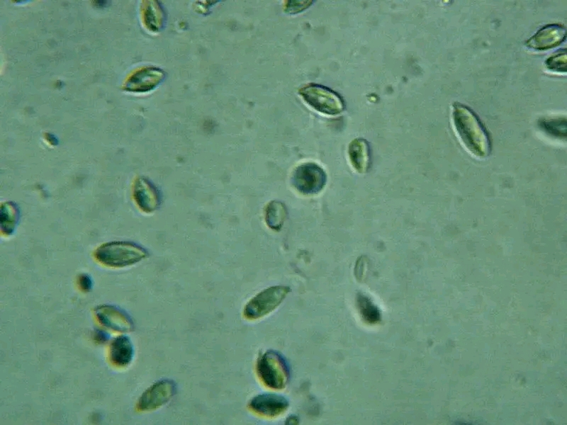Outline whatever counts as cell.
I'll use <instances>...</instances> for the list:
<instances>
[{
    "mask_svg": "<svg viewBox=\"0 0 567 425\" xmlns=\"http://www.w3.org/2000/svg\"><path fill=\"white\" fill-rule=\"evenodd\" d=\"M290 292L285 285L267 288L254 296L245 306L244 317L249 320L260 319L274 311Z\"/></svg>",
    "mask_w": 567,
    "mask_h": 425,
    "instance_id": "obj_5",
    "label": "cell"
},
{
    "mask_svg": "<svg viewBox=\"0 0 567 425\" xmlns=\"http://www.w3.org/2000/svg\"><path fill=\"white\" fill-rule=\"evenodd\" d=\"M288 406V402L284 396L274 393L257 395L249 403L252 412L266 417H276L282 414Z\"/></svg>",
    "mask_w": 567,
    "mask_h": 425,
    "instance_id": "obj_10",
    "label": "cell"
},
{
    "mask_svg": "<svg viewBox=\"0 0 567 425\" xmlns=\"http://www.w3.org/2000/svg\"><path fill=\"white\" fill-rule=\"evenodd\" d=\"M326 182L325 171L314 162H306L298 166L291 176V183L295 189L308 196L320 193Z\"/></svg>",
    "mask_w": 567,
    "mask_h": 425,
    "instance_id": "obj_6",
    "label": "cell"
},
{
    "mask_svg": "<svg viewBox=\"0 0 567 425\" xmlns=\"http://www.w3.org/2000/svg\"><path fill=\"white\" fill-rule=\"evenodd\" d=\"M135 350L133 344L125 335L116 337L109 347V359L111 363L118 368L127 367L133 359Z\"/></svg>",
    "mask_w": 567,
    "mask_h": 425,
    "instance_id": "obj_12",
    "label": "cell"
},
{
    "mask_svg": "<svg viewBox=\"0 0 567 425\" xmlns=\"http://www.w3.org/2000/svg\"><path fill=\"white\" fill-rule=\"evenodd\" d=\"M164 72L157 68L149 67L138 71L127 81L125 89L132 91H145L153 89L164 78Z\"/></svg>",
    "mask_w": 567,
    "mask_h": 425,
    "instance_id": "obj_13",
    "label": "cell"
},
{
    "mask_svg": "<svg viewBox=\"0 0 567 425\" xmlns=\"http://www.w3.org/2000/svg\"><path fill=\"white\" fill-rule=\"evenodd\" d=\"M566 37V29L558 23L546 24L539 28L526 42L525 45L537 51L547 50L560 45Z\"/></svg>",
    "mask_w": 567,
    "mask_h": 425,
    "instance_id": "obj_8",
    "label": "cell"
},
{
    "mask_svg": "<svg viewBox=\"0 0 567 425\" xmlns=\"http://www.w3.org/2000/svg\"><path fill=\"white\" fill-rule=\"evenodd\" d=\"M176 390V386L173 380H160L141 395L137 403V409L141 412L155 410L168 402Z\"/></svg>",
    "mask_w": 567,
    "mask_h": 425,
    "instance_id": "obj_7",
    "label": "cell"
},
{
    "mask_svg": "<svg viewBox=\"0 0 567 425\" xmlns=\"http://www.w3.org/2000/svg\"><path fill=\"white\" fill-rule=\"evenodd\" d=\"M19 218L18 206L13 202H6L1 205V228L4 234L9 235L14 231Z\"/></svg>",
    "mask_w": 567,
    "mask_h": 425,
    "instance_id": "obj_17",
    "label": "cell"
},
{
    "mask_svg": "<svg viewBox=\"0 0 567 425\" xmlns=\"http://www.w3.org/2000/svg\"><path fill=\"white\" fill-rule=\"evenodd\" d=\"M94 337L97 341H101H101L104 342L105 341H106L108 339V334L106 333H105L103 331H97L95 333Z\"/></svg>",
    "mask_w": 567,
    "mask_h": 425,
    "instance_id": "obj_22",
    "label": "cell"
},
{
    "mask_svg": "<svg viewBox=\"0 0 567 425\" xmlns=\"http://www.w3.org/2000/svg\"><path fill=\"white\" fill-rule=\"evenodd\" d=\"M287 216L286 205L281 201L271 200L264 210V219L267 226L275 231H279L284 225Z\"/></svg>",
    "mask_w": 567,
    "mask_h": 425,
    "instance_id": "obj_15",
    "label": "cell"
},
{
    "mask_svg": "<svg viewBox=\"0 0 567 425\" xmlns=\"http://www.w3.org/2000/svg\"><path fill=\"white\" fill-rule=\"evenodd\" d=\"M303 100L315 110L336 115L344 109L343 98L337 92L317 84H309L299 90Z\"/></svg>",
    "mask_w": 567,
    "mask_h": 425,
    "instance_id": "obj_4",
    "label": "cell"
},
{
    "mask_svg": "<svg viewBox=\"0 0 567 425\" xmlns=\"http://www.w3.org/2000/svg\"><path fill=\"white\" fill-rule=\"evenodd\" d=\"M288 3L286 4V8H285L286 12L291 13H298L299 11H301L305 9L307 7H308L311 4L312 1H288Z\"/></svg>",
    "mask_w": 567,
    "mask_h": 425,
    "instance_id": "obj_20",
    "label": "cell"
},
{
    "mask_svg": "<svg viewBox=\"0 0 567 425\" xmlns=\"http://www.w3.org/2000/svg\"><path fill=\"white\" fill-rule=\"evenodd\" d=\"M539 128L549 135L558 138H566V118H543L539 121Z\"/></svg>",
    "mask_w": 567,
    "mask_h": 425,
    "instance_id": "obj_18",
    "label": "cell"
},
{
    "mask_svg": "<svg viewBox=\"0 0 567 425\" xmlns=\"http://www.w3.org/2000/svg\"><path fill=\"white\" fill-rule=\"evenodd\" d=\"M547 69L557 73L566 72V49L558 50L550 55L545 61Z\"/></svg>",
    "mask_w": 567,
    "mask_h": 425,
    "instance_id": "obj_19",
    "label": "cell"
},
{
    "mask_svg": "<svg viewBox=\"0 0 567 425\" xmlns=\"http://www.w3.org/2000/svg\"><path fill=\"white\" fill-rule=\"evenodd\" d=\"M451 117L454 131L465 148L476 157H488L490 140L478 115L468 106L456 101L451 106Z\"/></svg>",
    "mask_w": 567,
    "mask_h": 425,
    "instance_id": "obj_1",
    "label": "cell"
},
{
    "mask_svg": "<svg viewBox=\"0 0 567 425\" xmlns=\"http://www.w3.org/2000/svg\"><path fill=\"white\" fill-rule=\"evenodd\" d=\"M77 285L84 292H89L93 286V281L91 276L86 273H82L78 276L77 279Z\"/></svg>",
    "mask_w": 567,
    "mask_h": 425,
    "instance_id": "obj_21",
    "label": "cell"
},
{
    "mask_svg": "<svg viewBox=\"0 0 567 425\" xmlns=\"http://www.w3.org/2000/svg\"><path fill=\"white\" fill-rule=\"evenodd\" d=\"M357 306L362 319L367 324H375L381 319L378 307L372 300L363 293L357 295Z\"/></svg>",
    "mask_w": 567,
    "mask_h": 425,
    "instance_id": "obj_16",
    "label": "cell"
},
{
    "mask_svg": "<svg viewBox=\"0 0 567 425\" xmlns=\"http://www.w3.org/2000/svg\"><path fill=\"white\" fill-rule=\"evenodd\" d=\"M95 314L101 324L118 332H129L134 324L130 315L123 310L112 305H102L95 309Z\"/></svg>",
    "mask_w": 567,
    "mask_h": 425,
    "instance_id": "obj_9",
    "label": "cell"
},
{
    "mask_svg": "<svg viewBox=\"0 0 567 425\" xmlns=\"http://www.w3.org/2000/svg\"><path fill=\"white\" fill-rule=\"evenodd\" d=\"M350 162L359 173L368 171L371 164L370 148L368 142L363 138L352 140L348 147Z\"/></svg>",
    "mask_w": 567,
    "mask_h": 425,
    "instance_id": "obj_14",
    "label": "cell"
},
{
    "mask_svg": "<svg viewBox=\"0 0 567 425\" xmlns=\"http://www.w3.org/2000/svg\"><path fill=\"white\" fill-rule=\"evenodd\" d=\"M133 196L137 206L146 213L152 212L157 209L161 201L156 186L145 177H138L135 180Z\"/></svg>",
    "mask_w": 567,
    "mask_h": 425,
    "instance_id": "obj_11",
    "label": "cell"
},
{
    "mask_svg": "<svg viewBox=\"0 0 567 425\" xmlns=\"http://www.w3.org/2000/svg\"><path fill=\"white\" fill-rule=\"evenodd\" d=\"M288 424H296L298 422V419L296 416H291L287 419Z\"/></svg>",
    "mask_w": 567,
    "mask_h": 425,
    "instance_id": "obj_23",
    "label": "cell"
},
{
    "mask_svg": "<svg viewBox=\"0 0 567 425\" xmlns=\"http://www.w3.org/2000/svg\"><path fill=\"white\" fill-rule=\"evenodd\" d=\"M147 255L145 249L134 242L126 241L105 243L99 246L94 253L97 261L111 268H123L133 265Z\"/></svg>",
    "mask_w": 567,
    "mask_h": 425,
    "instance_id": "obj_2",
    "label": "cell"
},
{
    "mask_svg": "<svg viewBox=\"0 0 567 425\" xmlns=\"http://www.w3.org/2000/svg\"><path fill=\"white\" fill-rule=\"evenodd\" d=\"M256 368L261 381L269 388L281 390L288 383V364L284 357L275 351H268L262 355L257 361Z\"/></svg>",
    "mask_w": 567,
    "mask_h": 425,
    "instance_id": "obj_3",
    "label": "cell"
}]
</instances>
